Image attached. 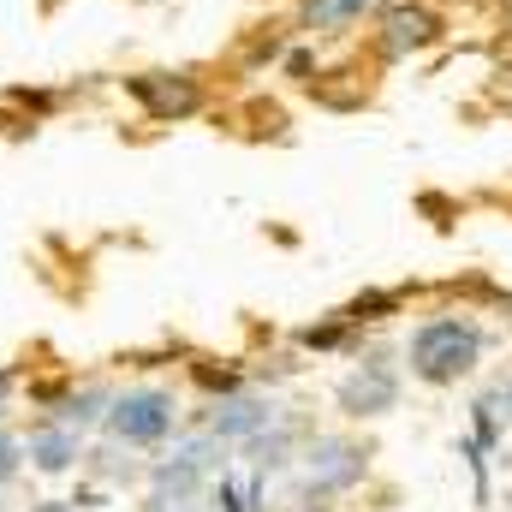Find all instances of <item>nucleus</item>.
Returning a JSON list of instances; mask_svg holds the SVG:
<instances>
[{"label": "nucleus", "instance_id": "obj_6", "mask_svg": "<svg viewBox=\"0 0 512 512\" xmlns=\"http://www.w3.org/2000/svg\"><path fill=\"white\" fill-rule=\"evenodd\" d=\"M340 399H346V411H352V417H382L387 405L399 399V376H393L387 364H364L352 382L340 387Z\"/></svg>", "mask_w": 512, "mask_h": 512}, {"label": "nucleus", "instance_id": "obj_1", "mask_svg": "<svg viewBox=\"0 0 512 512\" xmlns=\"http://www.w3.org/2000/svg\"><path fill=\"white\" fill-rule=\"evenodd\" d=\"M483 352V334L459 316H441V322H423L411 334V370L423 382H459Z\"/></svg>", "mask_w": 512, "mask_h": 512}, {"label": "nucleus", "instance_id": "obj_7", "mask_svg": "<svg viewBox=\"0 0 512 512\" xmlns=\"http://www.w3.org/2000/svg\"><path fill=\"white\" fill-rule=\"evenodd\" d=\"M370 0H304V30L316 36H346L358 18H364Z\"/></svg>", "mask_w": 512, "mask_h": 512}, {"label": "nucleus", "instance_id": "obj_3", "mask_svg": "<svg viewBox=\"0 0 512 512\" xmlns=\"http://www.w3.org/2000/svg\"><path fill=\"white\" fill-rule=\"evenodd\" d=\"M435 36H441V18H435L429 6L399 0V6H387V12H382V54H387V60H405V54L429 48Z\"/></svg>", "mask_w": 512, "mask_h": 512}, {"label": "nucleus", "instance_id": "obj_2", "mask_svg": "<svg viewBox=\"0 0 512 512\" xmlns=\"http://www.w3.org/2000/svg\"><path fill=\"white\" fill-rule=\"evenodd\" d=\"M108 423H114V435H120V441L149 447V441H161V435L173 429V393H161V387H131V393L114 399Z\"/></svg>", "mask_w": 512, "mask_h": 512}, {"label": "nucleus", "instance_id": "obj_10", "mask_svg": "<svg viewBox=\"0 0 512 512\" xmlns=\"http://www.w3.org/2000/svg\"><path fill=\"white\" fill-rule=\"evenodd\" d=\"M96 405H108V399H102V387H84L78 399H66V423H90V417H102Z\"/></svg>", "mask_w": 512, "mask_h": 512}, {"label": "nucleus", "instance_id": "obj_13", "mask_svg": "<svg viewBox=\"0 0 512 512\" xmlns=\"http://www.w3.org/2000/svg\"><path fill=\"white\" fill-rule=\"evenodd\" d=\"M0 387H6V376H0Z\"/></svg>", "mask_w": 512, "mask_h": 512}, {"label": "nucleus", "instance_id": "obj_9", "mask_svg": "<svg viewBox=\"0 0 512 512\" xmlns=\"http://www.w3.org/2000/svg\"><path fill=\"white\" fill-rule=\"evenodd\" d=\"M268 423V405H256V399H239V405H227L221 417H215V435H256Z\"/></svg>", "mask_w": 512, "mask_h": 512}, {"label": "nucleus", "instance_id": "obj_8", "mask_svg": "<svg viewBox=\"0 0 512 512\" xmlns=\"http://www.w3.org/2000/svg\"><path fill=\"white\" fill-rule=\"evenodd\" d=\"M30 453H36L42 471H66V465L78 459V435H72V429H36V435H30Z\"/></svg>", "mask_w": 512, "mask_h": 512}, {"label": "nucleus", "instance_id": "obj_12", "mask_svg": "<svg viewBox=\"0 0 512 512\" xmlns=\"http://www.w3.org/2000/svg\"><path fill=\"white\" fill-rule=\"evenodd\" d=\"M42 512H72V507H42Z\"/></svg>", "mask_w": 512, "mask_h": 512}, {"label": "nucleus", "instance_id": "obj_5", "mask_svg": "<svg viewBox=\"0 0 512 512\" xmlns=\"http://www.w3.org/2000/svg\"><path fill=\"white\" fill-rule=\"evenodd\" d=\"M358 477H364V453H358V447H346V441H322V447L310 453V483H304V501L334 495V489H352Z\"/></svg>", "mask_w": 512, "mask_h": 512}, {"label": "nucleus", "instance_id": "obj_11", "mask_svg": "<svg viewBox=\"0 0 512 512\" xmlns=\"http://www.w3.org/2000/svg\"><path fill=\"white\" fill-rule=\"evenodd\" d=\"M12 471H18V441H12V435H0V483H6Z\"/></svg>", "mask_w": 512, "mask_h": 512}, {"label": "nucleus", "instance_id": "obj_4", "mask_svg": "<svg viewBox=\"0 0 512 512\" xmlns=\"http://www.w3.org/2000/svg\"><path fill=\"white\" fill-rule=\"evenodd\" d=\"M131 96H137L155 120H185V114L203 108V90H197L191 78H167V72H143V78H131Z\"/></svg>", "mask_w": 512, "mask_h": 512}]
</instances>
